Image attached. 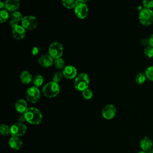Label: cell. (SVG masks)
Instances as JSON below:
<instances>
[{"label": "cell", "mask_w": 153, "mask_h": 153, "mask_svg": "<svg viewBox=\"0 0 153 153\" xmlns=\"http://www.w3.org/2000/svg\"><path fill=\"white\" fill-rule=\"evenodd\" d=\"M18 23H19L18 22H17V21H16V20H13V19H11V20H10L9 24H10V26H11V27L14 28V27H16V26H19Z\"/></svg>", "instance_id": "obj_32"}, {"label": "cell", "mask_w": 153, "mask_h": 153, "mask_svg": "<svg viewBox=\"0 0 153 153\" xmlns=\"http://www.w3.org/2000/svg\"><path fill=\"white\" fill-rule=\"evenodd\" d=\"M26 97L29 102L35 103L39 101L41 97V93L38 87L35 86L29 88L26 93Z\"/></svg>", "instance_id": "obj_7"}, {"label": "cell", "mask_w": 153, "mask_h": 153, "mask_svg": "<svg viewBox=\"0 0 153 153\" xmlns=\"http://www.w3.org/2000/svg\"><path fill=\"white\" fill-rule=\"evenodd\" d=\"M62 76H63L62 75V73L57 72L54 73L53 75V77H52L53 81L55 82L56 83H59L62 79Z\"/></svg>", "instance_id": "obj_29"}, {"label": "cell", "mask_w": 153, "mask_h": 153, "mask_svg": "<svg viewBox=\"0 0 153 153\" xmlns=\"http://www.w3.org/2000/svg\"><path fill=\"white\" fill-rule=\"evenodd\" d=\"M146 78V76L145 73L139 72L136 75L135 78V81L137 84H142L145 82Z\"/></svg>", "instance_id": "obj_22"}, {"label": "cell", "mask_w": 153, "mask_h": 153, "mask_svg": "<svg viewBox=\"0 0 153 153\" xmlns=\"http://www.w3.org/2000/svg\"><path fill=\"white\" fill-rule=\"evenodd\" d=\"M38 24L36 17L32 16H27L23 17L22 20V26L26 30H33L35 29Z\"/></svg>", "instance_id": "obj_8"}, {"label": "cell", "mask_w": 153, "mask_h": 153, "mask_svg": "<svg viewBox=\"0 0 153 153\" xmlns=\"http://www.w3.org/2000/svg\"><path fill=\"white\" fill-rule=\"evenodd\" d=\"M33 84L35 87H38L42 85L44 82V78L41 75H36L33 78Z\"/></svg>", "instance_id": "obj_20"}, {"label": "cell", "mask_w": 153, "mask_h": 153, "mask_svg": "<svg viewBox=\"0 0 153 153\" xmlns=\"http://www.w3.org/2000/svg\"><path fill=\"white\" fill-rule=\"evenodd\" d=\"M16 110L20 114H24L28 109L26 102L22 99L17 100L14 105Z\"/></svg>", "instance_id": "obj_17"}, {"label": "cell", "mask_w": 153, "mask_h": 153, "mask_svg": "<svg viewBox=\"0 0 153 153\" xmlns=\"http://www.w3.org/2000/svg\"><path fill=\"white\" fill-rule=\"evenodd\" d=\"M8 144L12 149L15 150H20L23 147V142L19 137L11 136L8 140Z\"/></svg>", "instance_id": "obj_14"}, {"label": "cell", "mask_w": 153, "mask_h": 153, "mask_svg": "<svg viewBox=\"0 0 153 153\" xmlns=\"http://www.w3.org/2000/svg\"><path fill=\"white\" fill-rule=\"evenodd\" d=\"M139 19L141 24L145 26H149L153 22V10L143 8L139 11Z\"/></svg>", "instance_id": "obj_4"}, {"label": "cell", "mask_w": 153, "mask_h": 153, "mask_svg": "<svg viewBox=\"0 0 153 153\" xmlns=\"http://www.w3.org/2000/svg\"><path fill=\"white\" fill-rule=\"evenodd\" d=\"M152 140L148 136H144L140 141V146L145 152H148L149 149H151L152 148Z\"/></svg>", "instance_id": "obj_15"}, {"label": "cell", "mask_w": 153, "mask_h": 153, "mask_svg": "<svg viewBox=\"0 0 153 153\" xmlns=\"http://www.w3.org/2000/svg\"><path fill=\"white\" fill-rule=\"evenodd\" d=\"M5 9L8 11H16L20 7V1L19 0H7L5 2Z\"/></svg>", "instance_id": "obj_16"}, {"label": "cell", "mask_w": 153, "mask_h": 153, "mask_svg": "<svg viewBox=\"0 0 153 153\" xmlns=\"http://www.w3.org/2000/svg\"><path fill=\"white\" fill-rule=\"evenodd\" d=\"M41 51V48L39 47H33L32 49V54L33 55H36L38 54L39 51Z\"/></svg>", "instance_id": "obj_31"}, {"label": "cell", "mask_w": 153, "mask_h": 153, "mask_svg": "<svg viewBox=\"0 0 153 153\" xmlns=\"http://www.w3.org/2000/svg\"><path fill=\"white\" fill-rule=\"evenodd\" d=\"M90 79L88 75L86 73H81L78 75L75 78L74 85V87L78 91H83L87 88H88Z\"/></svg>", "instance_id": "obj_2"}, {"label": "cell", "mask_w": 153, "mask_h": 153, "mask_svg": "<svg viewBox=\"0 0 153 153\" xmlns=\"http://www.w3.org/2000/svg\"><path fill=\"white\" fill-rule=\"evenodd\" d=\"M149 39V45H151L153 47V33L150 35L148 38Z\"/></svg>", "instance_id": "obj_33"}, {"label": "cell", "mask_w": 153, "mask_h": 153, "mask_svg": "<svg viewBox=\"0 0 153 153\" xmlns=\"http://www.w3.org/2000/svg\"><path fill=\"white\" fill-rule=\"evenodd\" d=\"M23 19V17L22 13L18 11H14L11 14V19L16 20L18 22H19L20 21L22 22Z\"/></svg>", "instance_id": "obj_24"}, {"label": "cell", "mask_w": 153, "mask_h": 153, "mask_svg": "<svg viewBox=\"0 0 153 153\" xmlns=\"http://www.w3.org/2000/svg\"><path fill=\"white\" fill-rule=\"evenodd\" d=\"M82 94L84 99H90L93 97V91H91V90H90L89 88H87L85 90H84L83 91H82Z\"/></svg>", "instance_id": "obj_27"}, {"label": "cell", "mask_w": 153, "mask_h": 153, "mask_svg": "<svg viewBox=\"0 0 153 153\" xmlns=\"http://www.w3.org/2000/svg\"><path fill=\"white\" fill-rule=\"evenodd\" d=\"M77 74L76 68L72 65L66 66L62 71L63 76L69 79L75 78Z\"/></svg>", "instance_id": "obj_11"}, {"label": "cell", "mask_w": 153, "mask_h": 153, "mask_svg": "<svg viewBox=\"0 0 153 153\" xmlns=\"http://www.w3.org/2000/svg\"><path fill=\"white\" fill-rule=\"evenodd\" d=\"M63 6L68 9L75 8L78 4V0H63L62 1Z\"/></svg>", "instance_id": "obj_19"}, {"label": "cell", "mask_w": 153, "mask_h": 153, "mask_svg": "<svg viewBox=\"0 0 153 153\" xmlns=\"http://www.w3.org/2000/svg\"><path fill=\"white\" fill-rule=\"evenodd\" d=\"M0 133L3 136L8 135L10 133V127L6 124H2L0 127Z\"/></svg>", "instance_id": "obj_25"}, {"label": "cell", "mask_w": 153, "mask_h": 153, "mask_svg": "<svg viewBox=\"0 0 153 153\" xmlns=\"http://www.w3.org/2000/svg\"><path fill=\"white\" fill-rule=\"evenodd\" d=\"M18 119H19V123H23V122H24L25 121H26L24 115H22L19 116V118H18Z\"/></svg>", "instance_id": "obj_35"}, {"label": "cell", "mask_w": 153, "mask_h": 153, "mask_svg": "<svg viewBox=\"0 0 153 153\" xmlns=\"http://www.w3.org/2000/svg\"><path fill=\"white\" fill-rule=\"evenodd\" d=\"M147 153H153V148H151V149H149V150L147 152Z\"/></svg>", "instance_id": "obj_37"}, {"label": "cell", "mask_w": 153, "mask_h": 153, "mask_svg": "<svg viewBox=\"0 0 153 153\" xmlns=\"http://www.w3.org/2000/svg\"><path fill=\"white\" fill-rule=\"evenodd\" d=\"M144 54L149 58L153 57V47L151 45L146 46L144 49Z\"/></svg>", "instance_id": "obj_28"}, {"label": "cell", "mask_w": 153, "mask_h": 153, "mask_svg": "<svg viewBox=\"0 0 153 153\" xmlns=\"http://www.w3.org/2000/svg\"><path fill=\"white\" fill-rule=\"evenodd\" d=\"M54 65L55 66V67L58 69H64V68L65 67V61L64 60L60 57V58H58V59H54Z\"/></svg>", "instance_id": "obj_23"}, {"label": "cell", "mask_w": 153, "mask_h": 153, "mask_svg": "<svg viewBox=\"0 0 153 153\" xmlns=\"http://www.w3.org/2000/svg\"><path fill=\"white\" fill-rule=\"evenodd\" d=\"M4 8H5V2L2 1H0V9H1V10L4 9Z\"/></svg>", "instance_id": "obj_36"}, {"label": "cell", "mask_w": 153, "mask_h": 153, "mask_svg": "<svg viewBox=\"0 0 153 153\" xmlns=\"http://www.w3.org/2000/svg\"><path fill=\"white\" fill-rule=\"evenodd\" d=\"M145 74L147 78H148L151 81H153V65L148 66L146 69L145 71Z\"/></svg>", "instance_id": "obj_26"}, {"label": "cell", "mask_w": 153, "mask_h": 153, "mask_svg": "<svg viewBox=\"0 0 153 153\" xmlns=\"http://www.w3.org/2000/svg\"><path fill=\"white\" fill-rule=\"evenodd\" d=\"M137 153H147L146 152H145V151H139V152H137Z\"/></svg>", "instance_id": "obj_38"}, {"label": "cell", "mask_w": 153, "mask_h": 153, "mask_svg": "<svg viewBox=\"0 0 153 153\" xmlns=\"http://www.w3.org/2000/svg\"><path fill=\"white\" fill-rule=\"evenodd\" d=\"M141 44L143 45H146L147 46L149 45V39L148 38H143L141 40Z\"/></svg>", "instance_id": "obj_34"}, {"label": "cell", "mask_w": 153, "mask_h": 153, "mask_svg": "<svg viewBox=\"0 0 153 153\" xmlns=\"http://www.w3.org/2000/svg\"><path fill=\"white\" fill-rule=\"evenodd\" d=\"M23 115L26 121L33 125L39 124L42 119L41 112L38 109L35 107L29 108Z\"/></svg>", "instance_id": "obj_1"}, {"label": "cell", "mask_w": 153, "mask_h": 153, "mask_svg": "<svg viewBox=\"0 0 153 153\" xmlns=\"http://www.w3.org/2000/svg\"><path fill=\"white\" fill-rule=\"evenodd\" d=\"M116 108L112 104L106 105L102 111V115L106 120H111L113 118L116 114Z\"/></svg>", "instance_id": "obj_10"}, {"label": "cell", "mask_w": 153, "mask_h": 153, "mask_svg": "<svg viewBox=\"0 0 153 153\" xmlns=\"http://www.w3.org/2000/svg\"><path fill=\"white\" fill-rule=\"evenodd\" d=\"M27 130V127L22 123H16L10 127V134L12 136L20 137L25 134Z\"/></svg>", "instance_id": "obj_6"}, {"label": "cell", "mask_w": 153, "mask_h": 153, "mask_svg": "<svg viewBox=\"0 0 153 153\" xmlns=\"http://www.w3.org/2000/svg\"><path fill=\"white\" fill-rule=\"evenodd\" d=\"M75 15L81 19L85 18L88 13V8L86 4L81 3L78 2V5L74 8Z\"/></svg>", "instance_id": "obj_9"}, {"label": "cell", "mask_w": 153, "mask_h": 153, "mask_svg": "<svg viewBox=\"0 0 153 153\" xmlns=\"http://www.w3.org/2000/svg\"><path fill=\"white\" fill-rule=\"evenodd\" d=\"M142 4L144 8L149 9L153 8V0H143Z\"/></svg>", "instance_id": "obj_30"}, {"label": "cell", "mask_w": 153, "mask_h": 153, "mask_svg": "<svg viewBox=\"0 0 153 153\" xmlns=\"http://www.w3.org/2000/svg\"><path fill=\"white\" fill-rule=\"evenodd\" d=\"M42 92L44 96L52 98L57 96L60 92V87L58 83L50 81L45 84L42 89Z\"/></svg>", "instance_id": "obj_3"}, {"label": "cell", "mask_w": 153, "mask_h": 153, "mask_svg": "<svg viewBox=\"0 0 153 153\" xmlns=\"http://www.w3.org/2000/svg\"><path fill=\"white\" fill-rule=\"evenodd\" d=\"M38 62L42 66L45 68L51 66L54 63L53 59L49 54H44L41 56L39 57Z\"/></svg>", "instance_id": "obj_13"}, {"label": "cell", "mask_w": 153, "mask_h": 153, "mask_svg": "<svg viewBox=\"0 0 153 153\" xmlns=\"http://www.w3.org/2000/svg\"><path fill=\"white\" fill-rule=\"evenodd\" d=\"M9 18V13L5 8L1 10L0 11V23H3L5 22Z\"/></svg>", "instance_id": "obj_21"}, {"label": "cell", "mask_w": 153, "mask_h": 153, "mask_svg": "<svg viewBox=\"0 0 153 153\" xmlns=\"http://www.w3.org/2000/svg\"><path fill=\"white\" fill-rule=\"evenodd\" d=\"M63 52V47L59 41H54L51 43L48 47L49 55L53 59H56L61 57Z\"/></svg>", "instance_id": "obj_5"}, {"label": "cell", "mask_w": 153, "mask_h": 153, "mask_svg": "<svg viewBox=\"0 0 153 153\" xmlns=\"http://www.w3.org/2000/svg\"><path fill=\"white\" fill-rule=\"evenodd\" d=\"M13 36L17 40L23 39L26 35V29L22 26L19 25L13 29Z\"/></svg>", "instance_id": "obj_12"}, {"label": "cell", "mask_w": 153, "mask_h": 153, "mask_svg": "<svg viewBox=\"0 0 153 153\" xmlns=\"http://www.w3.org/2000/svg\"><path fill=\"white\" fill-rule=\"evenodd\" d=\"M20 79L24 84H29L33 81L31 74L27 71H23L20 75Z\"/></svg>", "instance_id": "obj_18"}]
</instances>
